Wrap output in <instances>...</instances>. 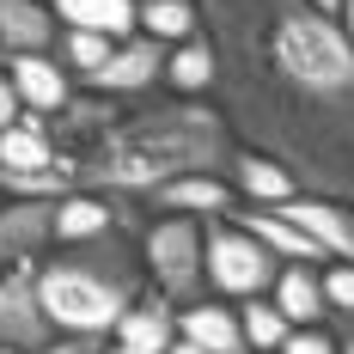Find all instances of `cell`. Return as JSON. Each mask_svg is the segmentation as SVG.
Masks as SVG:
<instances>
[{
    "label": "cell",
    "instance_id": "6da1fadb",
    "mask_svg": "<svg viewBox=\"0 0 354 354\" xmlns=\"http://www.w3.org/2000/svg\"><path fill=\"white\" fill-rule=\"evenodd\" d=\"M232 141L354 208V43L312 0H202Z\"/></svg>",
    "mask_w": 354,
    "mask_h": 354
},
{
    "label": "cell",
    "instance_id": "7a4b0ae2",
    "mask_svg": "<svg viewBox=\"0 0 354 354\" xmlns=\"http://www.w3.org/2000/svg\"><path fill=\"white\" fill-rule=\"evenodd\" d=\"M239 141L214 98H141L104 141L80 159V189L147 202L177 177H226Z\"/></svg>",
    "mask_w": 354,
    "mask_h": 354
},
{
    "label": "cell",
    "instance_id": "3957f363",
    "mask_svg": "<svg viewBox=\"0 0 354 354\" xmlns=\"http://www.w3.org/2000/svg\"><path fill=\"white\" fill-rule=\"evenodd\" d=\"M37 287H43V312L55 324V336L110 342L116 324L147 299L141 245H129L122 232L92 239V245H62L37 269Z\"/></svg>",
    "mask_w": 354,
    "mask_h": 354
},
{
    "label": "cell",
    "instance_id": "277c9868",
    "mask_svg": "<svg viewBox=\"0 0 354 354\" xmlns=\"http://www.w3.org/2000/svg\"><path fill=\"white\" fill-rule=\"evenodd\" d=\"M141 263L147 287L165 306H196L208 299V220H183V214H153L141 226Z\"/></svg>",
    "mask_w": 354,
    "mask_h": 354
},
{
    "label": "cell",
    "instance_id": "5b68a950",
    "mask_svg": "<svg viewBox=\"0 0 354 354\" xmlns=\"http://www.w3.org/2000/svg\"><path fill=\"white\" fill-rule=\"evenodd\" d=\"M281 269L287 263L269 257L232 214H226V220H208V293L214 299H232V306L269 299L275 281H281Z\"/></svg>",
    "mask_w": 354,
    "mask_h": 354
},
{
    "label": "cell",
    "instance_id": "8992f818",
    "mask_svg": "<svg viewBox=\"0 0 354 354\" xmlns=\"http://www.w3.org/2000/svg\"><path fill=\"white\" fill-rule=\"evenodd\" d=\"M37 269H43V263H19V269L0 275V348L43 354L49 342H55V324H49V312H43Z\"/></svg>",
    "mask_w": 354,
    "mask_h": 354
},
{
    "label": "cell",
    "instance_id": "52a82bcc",
    "mask_svg": "<svg viewBox=\"0 0 354 354\" xmlns=\"http://www.w3.org/2000/svg\"><path fill=\"white\" fill-rule=\"evenodd\" d=\"M165 62H171V49H165V43H153V37H129V43H116L110 68L98 73L86 92L116 98V104H135V98H147L153 86H165Z\"/></svg>",
    "mask_w": 354,
    "mask_h": 354
},
{
    "label": "cell",
    "instance_id": "ba28073f",
    "mask_svg": "<svg viewBox=\"0 0 354 354\" xmlns=\"http://www.w3.org/2000/svg\"><path fill=\"white\" fill-rule=\"evenodd\" d=\"M55 257V202H0V275L19 263H49Z\"/></svg>",
    "mask_w": 354,
    "mask_h": 354
},
{
    "label": "cell",
    "instance_id": "9c48e42d",
    "mask_svg": "<svg viewBox=\"0 0 354 354\" xmlns=\"http://www.w3.org/2000/svg\"><path fill=\"white\" fill-rule=\"evenodd\" d=\"M135 226V202L122 196H98V189H68L55 202V250L62 245H92V239H110Z\"/></svg>",
    "mask_w": 354,
    "mask_h": 354
},
{
    "label": "cell",
    "instance_id": "30bf717a",
    "mask_svg": "<svg viewBox=\"0 0 354 354\" xmlns=\"http://www.w3.org/2000/svg\"><path fill=\"white\" fill-rule=\"evenodd\" d=\"M281 214L324 250V257H330V263H354V208H348V202H330V196H293Z\"/></svg>",
    "mask_w": 354,
    "mask_h": 354
},
{
    "label": "cell",
    "instance_id": "8fae6325",
    "mask_svg": "<svg viewBox=\"0 0 354 354\" xmlns=\"http://www.w3.org/2000/svg\"><path fill=\"white\" fill-rule=\"evenodd\" d=\"M62 19L49 0H0V62L12 55H55Z\"/></svg>",
    "mask_w": 354,
    "mask_h": 354
},
{
    "label": "cell",
    "instance_id": "7c38bea8",
    "mask_svg": "<svg viewBox=\"0 0 354 354\" xmlns=\"http://www.w3.org/2000/svg\"><path fill=\"white\" fill-rule=\"evenodd\" d=\"M177 342H196V348H208V354H250L239 306L232 299H214V293L177 312Z\"/></svg>",
    "mask_w": 354,
    "mask_h": 354
},
{
    "label": "cell",
    "instance_id": "4fadbf2b",
    "mask_svg": "<svg viewBox=\"0 0 354 354\" xmlns=\"http://www.w3.org/2000/svg\"><path fill=\"white\" fill-rule=\"evenodd\" d=\"M12 73V86H19V98H25V116H62L73 104V73L55 62V55H12L6 62Z\"/></svg>",
    "mask_w": 354,
    "mask_h": 354
},
{
    "label": "cell",
    "instance_id": "5bb4252c",
    "mask_svg": "<svg viewBox=\"0 0 354 354\" xmlns=\"http://www.w3.org/2000/svg\"><path fill=\"white\" fill-rule=\"evenodd\" d=\"M141 208L183 214V220H226V214L239 208V189H232V177H177L165 189H153Z\"/></svg>",
    "mask_w": 354,
    "mask_h": 354
},
{
    "label": "cell",
    "instance_id": "9a60e30c",
    "mask_svg": "<svg viewBox=\"0 0 354 354\" xmlns=\"http://www.w3.org/2000/svg\"><path fill=\"white\" fill-rule=\"evenodd\" d=\"M232 189H239V208H287L293 196H306L299 189V177L275 165V159H263V153H245L239 147V159H232Z\"/></svg>",
    "mask_w": 354,
    "mask_h": 354
},
{
    "label": "cell",
    "instance_id": "2e32d148",
    "mask_svg": "<svg viewBox=\"0 0 354 354\" xmlns=\"http://www.w3.org/2000/svg\"><path fill=\"white\" fill-rule=\"evenodd\" d=\"M232 220H239V226H245V232H250L263 250H269V257H281V263H312V269H330V257H324V250L312 245V239H306V232H299V226H293L281 208H232Z\"/></svg>",
    "mask_w": 354,
    "mask_h": 354
},
{
    "label": "cell",
    "instance_id": "e0dca14e",
    "mask_svg": "<svg viewBox=\"0 0 354 354\" xmlns=\"http://www.w3.org/2000/svg\"><path fill=\"white\" fill-rule=\"evenodd\" d=\"M269 299L281 306V318L293 330H324V324L336 318L330 312V293H324V269H312V263H287Z\"/></svg>",
    "mask_w": 354,
    "mask_h": 354
},
{
    "label": "cell",
    "instance_id": "ac0fdd59",
    "mask_svg": "<svg viewBox=\"0 0 354 354\" xmlns=\"http://www.w3.org/2000/svg\"><path fill=\"white\" fill-rule=\"evenodd\" d=\"M55 19H62V31L129 43V37H141V0H55Z\"/></svg>",
    "mask_w": 354,
    "mask_h": 354
},
{
    "label": "cell",
    "instance_id": "d6986e66",
    "mask_svg": "<svg viewBox=\"0 0 354 354\" xmlns=\"http://www.w3.org/2000/svg\"><path fill=\"white\" fill-rule=\"evenodd\" d=\"M110 342H122V348H135V354H171L177 348V306H165V299L147 287V299L116 324Z\"/></svg>",
    "mask_w": 354,
    "mask_h": 354
},
{
    "label": "cell",
    "instance_id": "ffe728a7",
    "mask_svg": "<svg viewBox=\"0 0 354 354\" xmlns=\"http://www.w3.org/2000/svg\"><path fill=\"white\" fill-rule=\"evenodd\" d=\"M214 80H220V62H214L208 37H189V43L171 49V62H165V92L171 98H214Z\"/></svg>",
    "mask_w": 354,
    "mask_h": 354
},
{
    "label": "cell",
    "instance_id": "44dd1931",
    "mask_svg": "<svg viewBox=\"0 0 354 354\" xmlns=\"http://www.w3.org/2000/svg\"><path fill=\"white\" fill-rule=\"evenodd\" d=\"M141 37L165 43V49L202 37V0H141Z\"/></svg>",
    "mask_w": 354,
    "mask_h": 354
},
{
    "label": "cell",
    "instance_id": "7402d4cb",
    "mask_svg": "<svg viewBox=\"0 0 354 354\" xmlns=\"http://www.w3.org/2000/svg\"><path fill=\"white\" fill-rule=\"evenodd\" d=\"M110 55H116V43H110V37H92V31H62V43H55V62H62L80 86H92V80L110 68Z\"/></svg>",
    "mask_w": 354,
    "mask_h": 354
},
{
    "label": "cell",
    "instance_id": "603a6c76",
    "mask_svg": "<svg viewBox=\"0 0 354 354\" xmlns=\"http://www.w3.org/2000/svg\"><path fill=\"white\" fill-rule=\"evenodd\" d=\"M239 318H245L250 354H281L287 336H293V324L281 318V306H275V299H245V306H239Z\"/></svg>",
    "mask_w": 354,
    "mask_h": 354
},
{
    "label": "cell",
    "instance_id": "cb8c5ba5",
    "mask_svg": "<svg viewBox=\"0 0 354 354\" xmlns=\"http://www.w3.org/2000/svg\"><path fill=\"white\" fill-rule=\"evenodd\" d=\"M324 293H330V312L354 324V263H330L324 269Z\"/></svg>",
    "mask_w": 354,
    "mask_h": 354
},
{
    "label": "cell",
    "instance_id": "d4e9b609",
    "mask_svg": "<svg viewBox=\"0 0 354 354\" xmlns=\"http://www.w3.org/2000/svg\"><path fill=\"white\" fill-rule=\"evenodd\" d=\"M281 354H342V342H336L330 330H293Z\"/></svg>",
    "mask_w": 354,
    "mask_h": 354
},
{
    "label": "cell",
    "instance_id": "484cf974",
    "mask_svg": "<svg viewBox=\"0 0 354 354\" xmlns=\"http://www.w3.org/2000/svg\"><path fill=\"white\" fill-rule=\"evenodd\" d=\"M110 342H80V336H55V342H49V348L43 354H104Z\"/></svg>",
    "mask_w": 354,
    "mask_h": 354
},
{
    "label": "cell",
    "instance_id": "4316f807",
    "mask_svg": "<svg viewBox=\"0 0 354 354\" xmlns=\"http://www.w3.org/2000/svg\"><path fill=\"white\" fill-rule=\"evenodd\" d=\"M336 25H342V37L354 43V0H342V12H336Z\"/></svg>",
    "mask_w": 354,
    "mask_h": 354
},
{
    "label": "cell",
    "instance_id": "83f0119b",
    "mask_svg": "<svg viewBox=\"0 0 354 354\" xmlns=\"http://www.w3.org/2000/svg\"><path fill=\"white\" fill-rule=\"evenodd\" d=\"M312 6H318V12H330V19L342 12V0H312Z\"/></svg>",
    "mask_w": 354,
    "mask_h": 354
},
{
    "label": "cell",
    "instance_id": "f1b7e54d",
    "mask_svg": "<svg viewBox=\"0 0 354 354\" xmlns=\"http://www.w3.org/2000/svg\"><path fill=\"white\" fill-rule=\"evenodd\" d=\"M336 342H342V354H354V324L342 330V336H336Z\"/></svg>",
    "mask_w": 354,
    "mask_h": 354
},
{
    "label": "cell",
    "instance_id": "f546056e",
    "mask_svg": "<svg viewBox=\"0 0 354 354\" xmlns=\"http://www.w3.org/2000/svg\"><path fill=\"white\" fill-rule=\"evenodd\" d=\"M171 354H208V348H196V342H177V348Z\"/></svg>",
    "mask_w": 354,
    "mask_h": 354
},
{
    "label": "cell",
    "instance_id": "4dcf8cb0",
    "mask_svg": "<svg viewBox=\"0 0 354 354\" xmlns=\"http://www.w3.org/2000/svg\"><path fill=\"white\" fill-rule=\"evenodd\" d=\"M104 354H135V348H122V342H110V348H104Z\"/></svg>",
    "mask_w": 354,
    "mask_h": 354
},
{
    "label": "cell",
    "instance_id": "1f68e13d",
    "mask_svg": "<svg viewBox=\"0 0 354 354\" xmlns=\"http://www.w3.org/2000/svg\"><path fill=\"white\" fill-rule=\"evenodd\" d=\"M0 354H19V348H0Z\"/></svg>",
    "mask_w": 354,
    "mask_h": 354
},
{
    "label": "cell",
    "instance_id": "d6a6232c",
    "mask_svg": "<svg viewBox=\"0 0 354 354\" xmlns=\"http://www.w3.org/2000/svg\"><path fill=\"white\" fill-rule=\"evenodd\" d=\"M49 6H55V0H49Z\"/></svg>",
    "mask_w": 354,
    "mask_h": 354
},
{
    "label": "cell",
    "instance_id": "836d02e7",
    "mask_svg": "<svg viewBox=\"0 0 354 354\" xmlns=\"http://www.w3.org/2000/svg\"><path fill=\"white\" fill-rule=\"evenodd\" d=\"M0 202H6V196H0Z\"/></svg>",
    "mask_w": 354,
    "mask_h": 354
},
{
    "label": "cell",
    "instance_id": "e575fe53",
    "mask_svg": "<svg viewBox=\"0 0 354 354\" xmlns=\"http://www.w3.org/2000/svg\"><path fill=\"white\" fill-rule=\"evenodd\" d=\"M0 68H6V62H0Z\"/></svg>",
    "mask_w": 354,
    "mask_h": 354
}]
</instances>
